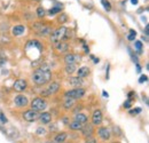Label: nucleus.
<instances>
[{
    "instance_id": "f257e3e1",
    "label": "nucleus",
    "mask_w": 149,
    "mask_h": 143,
    "mask_svg": "<svg viewBox=\"0 0 149 143\" xmlns=\"http://www.w3.org/2000/svg\"><path fill=\"white\" fill-rule=\"evenodd\" d=\"M32 81L38 85V86H42V85H45V84H47V83H49L51 81V79H52V72L49 71V69H48V67H41L40 69H38L36 71L33 72V74H32Z\"/></svg>"
},
{
    "instance_id": "f03ea898",
    "label": "nucleus",
    "mask_w": 149,
    "mask_h": 143,
    "mask_svg": "<svg viewBox=\"0 0 149 143\" xmlns=\"http://www.w3.org/2000/svg\"><path fill=\"white\" fill-rule=\"evenodd\" d=\"M32 29L37 32L39 36H41V37H47L53 32V30H52L51 26L44 25L42 23H35V24L32 25Z\"/></svg>"
},
{
    "instance_id": "7ed1b4c3",
    "label": "nucleus",
    "mask_w": 149,
    "mask_h": 143,
    "mask_svg": "<svg viewBox=\"0 0 149 143\" xmlns=\"http://www.w3.org/2000/svg\"><path fill=\"white\" fill-rule=\"evenodd\" d=\"M65 31H67V28H65V26H61V28L56 29L55 31H53V32L51 33V41H52L54 45H56V44L60 42V41H62Z\"/></svg>"
},
{
    "instance_id": "20e7f679",
    "label": "nucleus",
    "mask_w": 149,
    "mask_h": 143,
    "mask_svg": "<svg viewBox=\"0 0 149 143\" xmlns=\"http://www.w3.org/2000/svg\"><path fill=\"white\" fill-rule=\"evenodd\" d=\"M85 95V90L84 88H74V90H70L68 92L64 93V97L65 99H71V100H77V99H80Z\"/></svg>"
},
{
    "instance_id": "39448f33",
    "label": "nucleus",
    "mask_w": 149,
    "mask_h": 143,
    "mask_svg": "<svg viewBox=\"0 0 149 143\" xmlns=\"http://www.w3.org/2000/svg\"><path fill=\"white\" fill-rule=\"evenodd\" d=\"M31 109L35 111H44L47 109V102L42 99V97H37L31 102Z\"/></svg>"
},
{
    "instance_id": "423d86ee",
    "label": "nucleus",
    "mask_w": 149,
    "mask_h": 143,
    "mask_svg": "<svg viewBox=\"0 0 149 143\" xmlns=\"http://www.w3.org/2000/svg\"><path fill=\"white\" fill-rule=\"evenodd\" d=\"M60 90V84L58 83H52L48 85V87L44 92H41V97H46V96H51L53 94H55Z\"/></svg>"
},
{
    "instance_id": "0eeeda50",
    "label": "nucleus",
    "mask_w": 149,
    "mask_h": 143,
    "mask_svg": "<svg viewBox=\"0 0 149 143\" xmlns=\"http://www.w3.org/2000/svg\"><path fill=\"white\" fill-rule=\"evenodd\" d=\"M38 118H39V113L37 111L30 109V110H26L24 113H23V119L29 121V123H32V121H36Z\"/></svg>"
},
{
    "instance_id": "6e6552de",
    "label": "nucleus",
    "mask_w": 149,
    "mask_h": 143,
    "mask_svg": "<svg viewBox=\"0 0 149 143\" xmlns=\"http://www.w3.org/2000/svg\"><path fill=\"white\" fill-rule=\"evenodd\" d=\"M81 134L85 139H90L92 137L94 134V126L92 124H86V125H83L81 127Z\"/></svg>"
},
{
    "instance_id": "1a4fd4ad",
    "label": "nucleus",
    "mask_w": 149,
    "mask_h": 143,
    "mask_svg": "<svg viewBox=\"0 0 149 143\" xmlns=\"http://www.w3.org/2000/svg\"><path fill=\"white\" fill-rule=\"evenodd\" d=\"M26 87H28V83H26L25 79H17V80L13 84V90L19 92V93L24 92V90H26Z\"/></svg>"
},
{
    "instance_id": "9d476101",
    "label": "nucleus",
    "mask_w": 149,
    "mask_h": 143,
    "mask_svg": "<svg viewBox=\"0 0 149 143\" xmlns=\"http://www.w3.org/2000/svg\"><path fill=\"white\" fill-rule=\"evenodd\" d=\"M102 119H103V115H102V111L96 109L94 110L93 115H92V125L95 126H99L101 125L102 123Z\"/></svg>"
},
{
    "instance_id": "9b49d317",
    "label": "nucleus",
    "mask_w": 149,
    "mask_h": 143,
    "mask_svg": "<svg viewBox=\"0 0 149 143\" xmlns=\"http://www.w3.org/2000/svg\"><path fill=\"white\" fill-rule=\"evenodd\" d=\"M14 103H15L16 107H19V108L26 107L28 103H29V100H28V97H26L25 95L19 94V95L15 96V99H14Z\"/></svg>"
},
{
    "instance_id": "f8f14e48",
    "label": "nucleus",
    "mask_w": 149,
    "mask_h": 143,
    "mask_svg": "<svg viewBox=\"0 0 149 143\" xmlns=\"http://www.w3.org/2000/svg\"><path fill=\"white\" fill-rule=\"evenodd\" d=\"M81 56L78 54H67L64 56V62L65 64H76L77 62H80Z\"/></svg>"
},
{
    "instance_id": "ddd939ff",
    "label": "nucleus",
    "mask_w": 149,
    "mask_h": 143,
    "mask_svg": "<svg viewBox=\"0 0 149 143\" xmlns=\"http://www.w3.org/2000/svg\"><path fill=\"white\" fill-rule=\"evenodd\" d=\"M97 134H99L100 139L103 140V141H108L111 137V133H110V131L107 127H100L97 129Z\"/></svg>"
},
{
    "instance_id": "4468645a",
    "label": "nucleus",
    "mask_w": 149,
    "mask_h": 143,
    "mask_svg": "<svg viewBox=\"0 0 149 143\" xmlns=\"http://www.w3.org/2000/svg\"><path fill=\"white\" fill-rule=\"evenodd\" d=\"M24 32H25V26L24 25H21V24L13 26V29H12V33H13V36L15 37L22 36Z\"/></svg>"
},
{
    "instance_id": "2eb2a0df",
    "label": "nucleus",
    "mask_w": 149,
    "mask_h": 143,
    "mask_svg": "<svg viewBox=\"0 0 149 143\" xmlns=\"http://www.w3.org/2000/svg\"><path fill=\"white\" fill-rule=\"evenodd\" d=\"M69 84H70L72 87H80V86L84 84V81H83V79L79 78V77H70V78H69Z\"/></svg>"
},
{
    "instance_id": "dca6fc26",
    "label": "nucleus",
    "mask_w": 149,
    "mask_h": 143,
    "mask_svg": "<svg viewBox=\"0 0 149 143\" xmlns=\"http://www.w3.org/2000/svg\"><path fill=\"white\" fill-rule=\"evenodd\" d=\"M38 119L41 121V124H49L51 120H52V116L48 112H42V113L39 115V118Z\"/></svg>"
},
{
    "instance_id": "f3484780",
    "label": "nucleus",
    "mask_w": 149,
    "mask_h": 143,
    "mask_svg": "<svg viewBox=\"0 0 149 143\" xmlns=\"http://www.w3.org/2000/svg\"><path fill=\"white\" fill-rule=\"evenodd\" d=\"M67 137H68V134L65 133V132H60V133H57L55 135V137H54V142L55 143H64L65 142V140H67Z\"/></svg>"
},
{
    "instance_id": "a211bd4d",
    "label": "nucleus",
    "mask_w": 149,
    "mask_h": 143,
    "mask_svg": "<svg viewBox=\"0 0 149 143\" xmlns=\"http://www.w3.org/2000/svg\"><path fill=\"white\" fill-rule=\"evenodd\" d=\"M74 121H78V123H80V124H86V121H87V116L85 115V113H76L74 115Z\"/></svg>"
},
{
    "instance_id": "6ab92c4d",
    "label": "nucleus",
    "mask_w": 149,
    "mask_h": 143,
    "mask_svg": "<svg viewBox=\"0 0 149 143\" xmlns=\"http://www.w3.org/2000/svg\"><path fill=\"white\" fill-rule=\"evenodd\" d=\"M55 46H56V48H57V51H58V52H61V53L67 52V51H68V48H69L68 44H67V42H64V41H60V42H57Z\"/></svg>"
},
{
    "instance_id": "aec40b11",
    "label": "nucleus",
    "mask_w": 149,
    "mask_h": 143,
    "mask_svg": "<svg viewBox=\"0 0 149 143\" xmlns=\"http://www.w3.org/2000/svg\"><path fill=\"white\" fill-rule=\"evenodd\" d=\"M88 72H90V69L87 67H81V68H79L77 70V76L79 78H84V77H86L88 74Z\"/></svg>"
},
{
    "instance_id": "412c9836",
    "label": "nucleus",
    "mask_w": 149,
    "mask_h": 143,
    "mask_svg": "<svg viewBox=\"0 0 149 143\" xmlns=\"http://www.w3.org/2000/svg\"><path fill=\"white\" fill-rule=\"evenodd\" d=\"M68 125H69V128L72 129V131H80L81 127H83V124H80V123H78V121H74V120L72 123L68 124Z\"/></svg>"
},
{
    "instance_id": "4be33fe9",
    "label": "nucleus",
    "mask_w": 149,
    "mask_h": 143,
    "mask_svg": "<svg viewBox=\"0 0 149 143\" xmlns=\"http://www.w3.org/2000/svg\"><path fill=\"white\" fill-rule=\"evenodd\" d=\"M77 69H76V64H67L65 65V72L67 73H74V71H76Z\"/></svg>"
},
{
    "instance_id": "5701e85b",
    "label": "nucleus",
    "mask_w": 149,
    "mask_h": 143,
    "mask_svg": "<svg viewBox=\"0 0 149 143\" xmlns=\"http://www.w3.org/2000/svg\"><path fill=\"white\" fill-rule=\"evenodd\" d=\"M30 46H33V47H37L39 49H41L42 47H41V45H40V42L38 41V40H30L29 42H28V47H30Z\"/></svg>"
},
{
    "instance_id": "b1692460",
    "label": "nucleus",
    "mask_w": 149,
    "mask_h": 143,
    "mask_svg": "<svg viewBox=\"0 0 149 143\" xmlns=\"http://www.w3.org/2000/svg\"><path fill=\"white\" fill-rule=\"evenodd\" d=\"M74 100H71V99H65V102H64V109H67V110L71 109L72 106H74Z\"/></svg>"
},
{
    "instance_id": "393cba45",
    "label": "nucleus",
    "mask_w": 149,
    "mask_h": 143,
    "mask_svg": "<svg viewBox=\"0 0 149 143\" xmlns=\"http://www.w3.org/2000/svg\"><path fill=\"white\" fill-rule=\"evenodd\" d=\"M102 6H103V8H104L107 12H109V10L111 9V3H110L108 0H102Z\"/></svg>"
},
{
    "instance_id": "a878e982",
    "label": "nucleus",
    "mask_w": 149,
    "mask_h": 143,
    "mask_svg": "<svg viewBox=\"0 0 149 143\" xmlns=\"http://www.w3.org/2000/svg\"><path fill=\"white\" fill-rule=\"evenodd\" d=\"M134 47H135V49L138 51V53L140 54V53H142V42L141 41H135L134 42Z\"/></svg>"
},
{
    "instance_id": "bb28decb",
    "label": "nucleus",
    "mask_w": 149,
    "mask_h": 143,
    "mask_svg": "<svg viewBox=\"0 0 149 143\" xmlns=\"http://www.w3.org/2000/svg\"><path fill=\"white\" fill-rule=\"evenodd\" d=\"M61 9H62V7H53V8H51L49 9V15H54V14H57V13H60L61 12Z\"/></svg>"
},
{
    "instance_id": "cd10ccee",
    "label": "nucleus",
    "mask_w": 149,
    "mask_h": 143,
    "mask_svg": "<svg viewBox=\"0 0 149 143\" xmlns=\"http://www.w3.org/2000/svg\"><path fill=\"white\" fill-rule=\"evenodd\" d=\"M112 132H113V135L122 136V131L119 129V127H118V126H113V127H112Z\"/></svg>"
},
{
    "instance_id": "c85d7f7f",
    "label": "nucleus",
    "mask_w": 149,
    "mask_h": 143,
    "mask_svg": "<svg viewBox=\"0 0 149 143\" xmlns=\"http://www.w3.org/2000/svg\"><path fill=\"white\" fill-rule=\"evenodd\" d=\"M135 37H136V31L135 30H130V35L127 36V39L130 41H133L135 39Z\"/></svg>"
},
{
    "instance_id": "c756f323",
    "label": "nucleus",
    "mask_w": 149,
    "mask_h": 143,
    "mask_svg": "<svg viewBox=\"0 0 149 143\" xmlns=\"http://www.w3.org/2000/svg\"><path fill=\"white\" fill-rule=\"evenodd\" d=\"M37 16L38 17H44L45 16V10L42 7H38L37 8Z\"/></svg>"
},
{
    "instance_id": "7c9ffc66",
    "label": "nucleus",
    "mask_w": 149,
    "mask_h": 143,
    "mask_svg": "<svg viewBox=\"0 0 149 143\" xmlns=\"http://www.w3.org/2000/svg\"><path fill=\"white\" fill-rule=\"evenodd\" d=\"M36 133H37V135H45L46 134V129L44 127H39Z\"/></svg>"
},
{
    "instance_id": "2f4dec72",
    "label": "nucleus",
    "mask_w": 149,
    "mask_h": 143,
    "mask_svg": "<svg viewBox=\"0 0 149 143\" xmlns=\"http://www.w3.org/2000/svg\"><path fill=\"white\" fill-rule=\"evenodd\" d=\"M147 80H148V76H147V74H143V76H141V77H140L139 83H140V84H142V83H146Z\"/></svg>"
},
{
    "instance_id": "473e14b6",
    "label": "nucleus",
    "mask_w": 149,
    "mask_h": 143,
    "mask_svg": "<svg viewBox=\"0 0 149 143\" xmlns=\"http://www.w3.org/2000/svg\"><path fill=\"white\" fill-rule=\"evenodd\" d=\"M131 107H132V101L127 100L126 102H124V108H125V109H130Z\"/></svg>"
},
{
    "instance_id": "72a5a7b5",
    "label": "nucleus",
    "mask_w": 149,
    "mask_h": 143,
    "mask_svg": "<svg viewBox=\"0 0 149 143\" xmlns=\"http://www.w3.org/2000/svg\"><path fill=\"white\" fill-rule=\"evenodd\" d=\"M0 120H1V123H2V124H6V123H7V118L5 117V115H3V113H0Z\"/></svg>"
},
{
    "instance_id": "f704fd0d",
    "label": "nucleus",
    "mask_w": 149,
    "mask_h": 143,
    "mask_svg": "<svg viewBox=\"0 0 149 143\" xmlns=\"http://www.w3.org/2000/svg\"><path fill=\"white\" fill-rule=\"evenodd\" d=\"M141 112V109H135V110H131L130 113L131 115H136V113H140Z\"/></svg>"
},
{
    "instance_id": "c9c22d12",
    "label": "nucleus",
    "mask_w": 149,
    "mask_h": 143,
    "mask_svg": "<svg viewBox=\"0 0 149 143\" xmlns=\"http://www.w3.org/2000/svg\"><path fill=\"white\" fill-rule=\"evenodd\" d=\"M58 21H60V22H65V21H67V15L63 14L62 16H60V17H58Z\"/></svg>"
},
{
    "instance_id": "e433bc0d",
    "label": "nucleus",
    "mask_w": 149,
    "mask_h": 143,
    "mask_svg": "<svg viewBox=\"0 0 149 143\" xmlns=\"http://www.w3.org/2000/svg\"><path fill=\"white\" fill-rule=\"evenodd\" d=\"M85 143H96V140L93 137H90V139H86V142Z\"/></svg>"
},
{
    "instance_id": "4c0bfd02",
    "label": "nucleus",
    "mask_w": 149,
    "mask_h": 143,
    "mask_svg": "<svg viewBox=\"0 0 149 143\" xmlns=\"http://www.w3.org/2000/svg\"><path fill=\"white\" fill-rule=\"evenodd\" d=\"M133 95H135V93H134V92H130V93H129V95H127V96H129V100H130V101H132V99H133L132 96H133Z\"/></svg>"
},
{
    "instance_id": "58836bf2",
    "label": "nucleus",
    "mask_w": 149,
    "mask_h": 143,
    "mask_svg": "<svg viewBox=\"0 0 149 143\" xmlns=\"http://www.w3.org/2000/svg\"><path fill=\"white\" fill-rule=\"evenodd\" d=\"M102 95H103V96H104L106 99H108V97H109V94H108V93H107L106 90H103V92H102Z\"/></svg>"
},
{
    "instance_id": "ea45409f",
    "label": "nucleus",
    "mask_w": 149,
    "mask_h": 143,
    "mask_svg": "<svg viewBox=\"0 0 149 143\" xmlns=\"http://www.w3.org/2000/svg\"><path fill=\"white\" fill-rule=\"evenodd\" d=\"M145 35L146 36H148L149 33H148V25H146V28H145Z\"/></svg>"
},
{
    "instance_id": "a19ab883",
    "label": "nucleus",
    "mask_w": 149,
    "mask_h": 143,
    "mask_svg": "<svg viewBox=\"0 0 149 143\" xmlns=\"http://www.w3.org/2000/svg\"><path fill=\"white\" fill-rule=\"evenodd\" d=\"M136 71H138V72H141V67H140V65H139L138 63H136Z\"/></svg>"
},
{
    "instance_id": "79ce46f5",
    "label": "nucleus",
    "mask_w": 149,
    "mask_h": 143,
    "mask_svg": "<svg viewBox=\"0 0 149 143\" xmlns=\"http://www.w3.org/2000/svg\"><path fill=\"white\" fill-rule=\"evenodd\" d=\"M49 129H51V131H56V126H49Z\"/></svg>"
},
{
    "instance_id": "37998d69",
    "label": "nucleus",
    "mask_w": 149,
    "mask_h": 143,
    "mask_svg": "<svg viewBox=\"0 0 149 143\" xmlns=\"http://www.w3.org/2000/svg\"><path fill=\"white\" fill-rule=\"evenodd\" d=\"M132 5H138V0H131Z\"/></svg>"
},
{
    "instance_id": "c03bdc74",
    "label": "nucleus",
    "mask_w": 149,
    "mask_h": 143,
    "mask_svg": "<svg viewBox=\"0 0 149 143\" xmlns=\"http://www.w3.org/2000/svg\"><path fill=\"white\" fill-rule=\"evenodd\" d=\"M45 143H55L54 141H47V142H45Z\"/></svg>"
},
{
    "instance_id": "a18cd8bd",
    "label": "nucleus",
    "mask_w": 149,
    "mask_h": 143,
    "mask_svg": "<svg viewBox=\"0 0 149 143\" xmlns=\"http://www.w3.org/2000/svg\"><path fill=\"white\" fill-rule=\"evenodd\" d=\"M112 143H119V142H112Z\"/></svg>"
},
{
    "instance_id": "49530a36",
    "label": "nucleus",
    "mask_w": 149,
    "mask_h": 143,
    "mask_svg": "<svg viewBox=\"0 0 149 143\" xmlns=\"http://www.w3.org/2000/svg\"><path fill=\"white\" fill-rule=\"evenodd\" d=\"M68 143H72V142H68Z\"/></svg>"
}]
</instances>
